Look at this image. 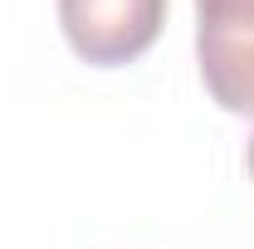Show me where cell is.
I'll return each mask as SVG.
<instances>
[{"mask_svg": "<svg viewBox=\"0 0 254 249\" xmlns=\"http://www.w3.org/2000/svg\"><path fill=\"white\" fill-rule=\"evenodd\" d=\"M68 49L93 68L142 59L166 25V0H59Z\"/></svg>", "mask_w": 254, "mask_h": 249, "instance_id": "2", "label": "cell"}, {"mask_svg": "<svg viewBox=\"0 0 254 249\" xmlns=\"http://www.w3.org/2000/svg\"><path fill=\"white\" fill-rule=\"evenodd\" d=\"M195 63L225 113H254V0H195Z\"/></svg>", "mask_w": 254, "mask_h": 249, "instance_id": "1", "label": "cell"}, {"mask_svg": "<svg viewBox=\"0 0 254 249\" xmlns=\"http://www.w3.org/2000/svg\"><path fill=\"white\" fill-rule=\"evenodd\" d=\"M250 176H254V137H250Z\"/></svg>", "mask_w": 254, "mask_h": 249, "instance_id": "3", "label": "cell"}]
</instances>
